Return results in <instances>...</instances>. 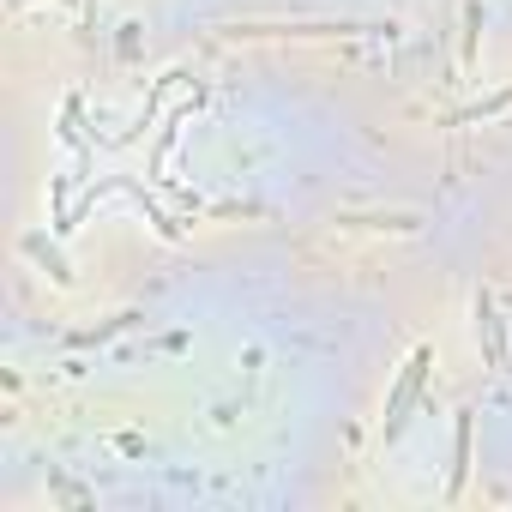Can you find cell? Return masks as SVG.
<instances>
[{"label": "cell", "instance_id": "obj_1", "mask_svg": "<svg viewBox=\"0 0 512 512\" xmlns=\"http://www.w3.org/2000/svg\"><path fill=\"white\" fill-rule=\"evenodd\" d=\"M428 362H434V350H416V356L404 362V374H398V386H392V398H386V428H380V446H392V440L404 434L410 404H416V392H422V380H428Z\"/></svg>", "mask_w": 512, "mask_h": 512}, {"label": "cell", "instance_id": "obj_2", "mask_svg": "<svg viewBox=\"0 0 512 512\" xmlns=\"http://www.w3.org/2000/svg\"><path fill=\"white\" fill-rule=\"evenodd\" d=\"M476 326H482V338H488V362L506 368V326H500V314H494L488 296H476Z\"/></svg>", "mask_w": 512, "mask_h": 512}, {"label": "cell", "instance_id": "obj_3", "mask_svg": "<svg viewBox=\"0 0 512 512\" xmlns=\"http://www.w3.org/2000/svg\"><path fill=\"white\" fill-rule=\"evenodd\" d=\"M175 79H181V73H163V79H157V91H151V103H145V109H139V121H133V127H127V133H121V139H115V145H133V139H145V127H151V121H157V103H163V97H169V91H175Z\"/></svg>", "mask_w": 512, "mask_h": 512}, {"label": "cell", "instance_id": "obj_4", "mask_svg": "<svg viewBox=\"0 0 512 512\" xmlns=\"http://www.w3.org/2000/svg\"><path fill=\"white\" fill-rule=\"evenodd\" d=\"M470 476V416H458V434H452V476H446V494H458Z\"/></svg>", "mask_w": 512, "mask_h": 512}, {"label": "cell", "instance_id": "obj_5", "mask_svg": "<svg viewBox=\"0 0 512 512\" xmlns=\"http://www.w3.org/2000/svg\"><path fill=\"white\" fill-rule=\"evenodd\" d=\"M193 109H199V97H193V103H181V109H175V115H169V121L157 127V145H151V169H163V157H169V145H175V127H181V121H187Z\"/></svg>", "mask_w": 512, "mask_h": 512}, {"label": "cell", "instance_id": "obj_6", "mask_svg": "<svg viewBox=\"0 0 512 512\" xmlns=\"http://www.w3.org/2000/svg\"><path fill=\"white\" fill-rule=\"evenodd\" d=\"M506 103H512V91H500V97H488V103H470V109H458V115H446V121H452V127H458V121H482V115H500Z\"/></svg>", "mask_w": 512, "mask_h": 512}]
</instances>
